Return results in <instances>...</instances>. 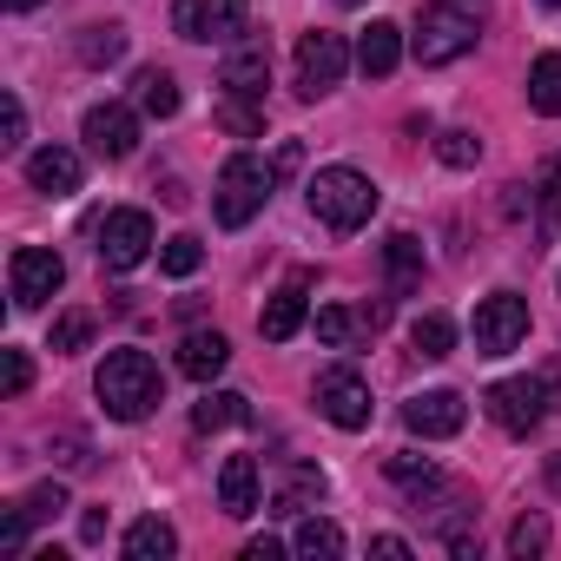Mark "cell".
Here are the masks:
<instances>
[{
  "mask_svg": "<svg viewBox=\"0 0 561 561\" xmlns=\"http://www.w3.org/2000/svg\"><path fill=\"white\" fill-rule=\"evenodd\" d=\"M469 337H476V357H508L522 337H528V298L515 291H489L469 318Z\"/></svg>",
  "mask_w": 561,
  "mask_h": 561,
  "instance_id": "5b68a950",
  "label": "cell"
},
{
  "mask_svg": "<svg viewBox=\"0 0 561 561\" xmlns=\"http://www.w3.org/2000/svg\"><path fill=\"white\" fill-rule=\"evenodd\" d=\"M305 285H311V271H298L285 291H271V305L257 311V337L264 344H291L305 331Z\"/></svg>",
  "mask_w": 561,
  "mask_h": 561,
  "instance_id": "9a60e30c",
  "label": "cell"
},
{
  "mask_svg": "<svg viewBox=\"0 0 561 561\" xmlns=\"http://www.w3.org/2000/svg\"><path fill=\"white\" fill-rule=\"evenodd\" d=\"M528 106L548 113V119H561V54H541L528 67Z\"/></svg>",
  "mask_w": 561,
  "mask_h": 561,
  "instance_id": "f1b7e54d",
  "label": "cell"
},
{
  "mask_svg": "<svg viewBox=\"0 0 561 561\" xmlns=\"http://www.w3.org/2000/svg\"><path fill=\"white\" fill-rule=\"evenodd\" d=\"M528 198H535V225H541V231L554 238V231H561V152H554V159H548V165L535 172Z\"/></svg>",
  "mask_w": 561,
  "mask_h": 561,
  "instance_id": "d4e9b609",
  "label": "cell"
},
{
  "mask_svg": "<svg viewBox=\"0 0 561 561\" xmlns=\"http://www.w3.org/2000/svg\"><path fill=\"white\" fill-rule=\"evenodd\" d=\"M27 383H34L27 351H0V390H8V397H27Z\"/></svg>",
  "mask_w": 561,
  "mask_h": 561,
  "instance_id": "8d00e7d4",
  "label": "cell"
},
{
  "mask_svg": "<svg viewBox=\"0 0 561 561\" xmlns=\"http://www.w3.org/2000/svg\"><path fill=\"white\" fill-rule=\"evenodd\" d=\"M370 554H383V561H410V541H403V535H377Z\"/></svg>",
  "mask_w": 561,
  "mask_h": 561,
  "instance_id": "60d3db41",
  "label": "cell"
},
{
  "mask_svg": "<svg viewBox=\"0 0 561 561\" xmlns=\"http://www.w3.org/2000/svg\"><path fill=\"white\" fill-rule=\"evenodd\" d=\"M311 397H318V416H324V423H337V430H370V383H364L351 364H331Z\"/></svg>",
  "mask_w": 561,
  "mask_h": 561,
  "instance_id": "9c48e42d",
  "label": "cell"
},
{
  "mask_svg": "<svg viewBox=\"0 0 561 561\" xmlns=\"http://www.w3.org/2000/svg\"><path fill=\"white\" fill-rule=\"evenodd\" d=\"M390 482H403V489H410L416 502L443 489V476H436V462H430V456H410V449H403V456H390Z\"/></svg>",
  "mask_w": 561,
  "mask_h": 561,
  "instance_id": "f546056e",
  "label": "cell"
},
{
  "mask_svg": "<svg viewBox=\"0 0 561 561\" xmlns=\"http://www.w3.org/2000/svg\"><path fill=\"white\" fill-rule=\"evenodd\" d=\"M541 8H561V0H541Z\"/></svg>",
  "mask_w": 561,
  "mask_h": 561,
  "instance_id": "7dc6e473",
  "label": "cell"
},
{
  "mask_svg": "<svg viewBox=\"0 0 561 561\" xmlns=\"http://www.w3.org/2000/svg\"><path fill=\"white\" fill-rule=\"evenodd\" d=\"M87 337H93V311H60L54 318V331H47V351H87Z\"/></svg>",
  "mask_w": 561,
  "mask_h": 561,
  "instance_id": "d6a6232c",
  "label": "cell"
},
{
  "mask_svg": "<svg viewBox=\"0 0 561 561\" xmlns=\"http://www.w3.org/2000/svg\"><path fill=\"white\" fill-rule=\"evenodd\" d=\"M93 397L113 423H146L165 403V377L146 351H106V364L93 370Z\"/></svg>",
  "mask_w": 561,
  "mask_h": 561,
  "instance_id": "6da1fadb",
  "label": "cell"
},
{
  "mask_svg": "<svg viewBox=\"0 0 561 561\" xmlns=\"http://www.w3.org/2000/svg\"><path fill=\"white\" fill-rule=\"evenodd\" d=\"M291 548H298L305 561H337V554H344V528H337V522H324V515H298Z\"/></svg>",
  "mask_w": 561,
  "mask_h": 561,
  "instance_id": "cb8c5ba5",
  "label": "cell"
},
{
  "mask_svg": "<svg viewBox=\"0 0 561 561\" xmlns=\"http://www.w3.org/2000/svg\"><path fill=\"white\" fill-rule=\"evenodd\" d=\"M548 476H554V489H561V456H554V462H548Z\"/></svg>",
  "mask_w": 561,
  "mask_h": 561,
  "instance_id": "f6af8a7d",
  "label": "cell"
},
{
  "mask_svg": "<svg viewBox=\"0 0 561 561\" xmlns=\"http://www.w3.org/2000/svg\"><path fill=\"white\" fill-rule=\"evenodd\" d=\"M397 60H403V27H397V21H370L364 41H357V67H364L370 80H390Z\"/></svg>",
  "mask_w": 561,
  "mask_h": 561,
  "instance_id": "d6986e66",
  "label": "cell"
},
{
  "mask_svg": "<svg viewBox=\"0 0 561 561\" xmlns=\"http://www.w3.org/2000/svg\"><path fill=\"white\" fill-rule=\"evenodd\" d=\"M344 73H351V47H344V34L311 27V34L298 41V93H305V100H324Z\"/></svg>",
  "mask_w": 561,
  "mask_h": 561,
  "instance_id": "ba28073f",
  "label": "cell"
},
{
  "mask_svg": "<svg viewBox=\"0 0 561 561\" xmlns=\"http://www.w3.org/2000/svg\"><path fill=\"white\" fill-rule=\"evenodd\" d=\"M172 554H179V535L165 515H139L126 528V561H172Z\"/></svg>",
  "mask_w": 561,
  "mask_h": 561,
  "instance_id": "7402d4cb",
  "label": "cell"
},
{
  "mask_svg": "<svg viewBox=\"0 0 561 561\" xmlns=\"http://www.w3.org/2000/svg\"><path fill=\"white\" fill-rule=\"evenodd\" d=\"M318 502H324V469H311V462H291L285 482H277V495H271L277 515H311Z\"/></svg>",
  "mask_w": 561,
  "mask_h": 561,
  "instance_id": "ffe728a7",
  "label": "cell"
},
{
  "mask_svg": "<svg viewBox=\"0 0 561 561\" xmlns=\"http://www.w3.org/2000/svg\"><path fill=\"white\" fill-rule=\"evenodd\" d=\"M27 528H34V522H27V508L14 502L8 515H0V554H21V548H27Z\"/></svg>",
  "mask_w": 561,
  "mask_h": 561,
  "instance_id": "f35d334b",
  "label": "cell"
},
{
  "mask_svg": "<svg viewBox=\"0 0 561 561\" xmlns=\"http://www.w3.org/2000/svg\"><path fill=\"white\" fill-rule=\"evenodd\" d=\"M8 8H14V14H27V8H41V0H8Z\"/></svg>",
  "mask_w": 561,
  "mask_h": 561,
  "instance_id": "ee69618b",
  "label": "cell"
},
{
  "mask_svg": "<svg viewBox=\"0 0 561 561\" xmlns=\"http://www.w3.org/2000/svg\"><path fill=\"white\" fill-rule=\"evenodd\" d=\"M218 119H225V126H231L238 139H257V133H264V113H257L251 100H238V93H231V100L218 106Z\"/></svg>",
  "mask_w": 561,
  "mask_h": 561,
  "instance_id": "e575fe53",
  "label": "cell"
},
{
  "mask_svg": "<svg viewBox=\"0 0 561 561\" xmlns=\"http://www.w3.org/2000/svg\"><path fill=\"white\" fill-rule=\"evenodd\" d=\"M244 0H179L172 8V27H179V41H198V47H211V41H238L244 34Z\"/></svg>",
  "mask_w": 561,
  "mask_h": 561,
  "instance_id": "8fae6325",
  "label": "cell"
},
{
  "mask_svg": "<svg viewBox=\"0 0 561 561\" xmlns=\"http://www.w3.org/2000/svg\"><path fill=\"white\" fill-rule=\"evenodd\" d=\"M337 8H364V0H337Z\"/></svg>",
  "mask_w": 561,
  "mask_h": 561,
  "instance_id": "bcb514c9",
  "label": "cell"
},
{
  "mask_svg": "<svg viewBox=\"0 0 561 561\" xmlns=\"http://www.w3.org/2000/svg\"><path fill=\"white\" fill-rule=\"evenodd\" d=\"M133 93H139V113H152V119H172V113H179V80H172L165 67H146V73L133 80Z\"/></svg>",
  "mask_w": 561,
  "mask_h": 561,
  "instance_id": "484cf974",
  "label": "cell"
},
{
  "mask_svg": "<svg viewBox=\"0 0 561 561\" xmlns=\"http://www.w3.org/2000/svg\"><path fill=\"white\" fill-rule=\"evenodd\" d=\"M80 133H87V146L100 152V159H133L139 152V113L133 106H87V119H80Z\"/></svg>",
  "mask_w": 561,
  "mask_h": 561,
  "instance_id": "7c38bea8",
  "label": "cell"
},
{
  "mask_svg": "<svg viewBox=\"0 0 561 561\" xmlns=\"http://www.w3.org/2000/svg\"><path fill=\"white\" fill-rule=\"evenodd\" d=\"M225 364H231V344H225L218 331H192V337L179 344V370H185L192 383H211Z\"/></svg>",
  "mask_w": 561,
  "mask_h": 561,
  "instance_id": "44dd1931",
  "label": "cell"
},
{
  "mask_svg": "<svg viewBox=\"0 0 561 561\" xmlns=\"http://www.w3.org/2000/svg\"><path fill=\"white\" fill-rule=\"evenodd\" d=\"M476 41H482V27H476L469 8H456V0H430V8L416 14V34H410L423 67H449V60L476 54Z\"/></svg>",
  "mask_w": 561,
  "mask_h": 561,
  "instance_id": "277c9868",
  "label": "cell"
},
{
  "mask_svg": "<svg viewBox=\"0 0 561 561\" xmlns=\"http://www.w3.org/2000/svg\"><path fill=\"white\" fill-rule=\"evenodd\" d=\"M383 318H390V305H364V311L324 305V311H318V344H331V351H357L364 337L383 331Z\"/></svg>",
  "mask_w": 561,
  "mask_h": 561,
  "instance_id": "5bb4252c",
  "label": "cell"
},
{
  "mask_svg": "<svg viewBox=\"0 0 561 561\" xmlns=\"http://www.w3.org/2000/svg\"><path fill=\"white\" fill-rule=\"evenodd\" d=\"M436 152H443V165L469 172V165L482 159V139H476V133H443V139H436Z\"/></svg>",
  "mask_w": 561,
  "mask_h": 561,
  "instance_id": "d590c367",
  "label": "cell"
},
{
  "mask_svg": "<svg viewBox=\"0 0 561 561\" xmlns=\"http://www.w3.org/2000/svg\"><path fill=\"white\" fill-rule=\"evenodd\" d=\"M548 548V515H522L515 528H508V554H522V561H535Z\"/></svg>",
  "mask_w": 561,
  "mask_h": 561,
  "instance_id": "836d02e7",
  "label": "cell"
},
{
  "mask_svg": "<svg viewBox=\"0 0 561 561\" xmlns=\"http://www.w3.org/2000/svg\"><path fill=\"white\" fill-rule=\"evenodd\" d=\"M93 251H100L106 271H133V264H146V257H152V218L133 211V205H126V211H106Z\"/></svg>",
  "mask_w": 561,
  "mask_h": 561,
  "instance_id": "30bf717a",
  "label": "cell"
},
{
  "mask_svg": "<svg viewBox=\"0 0 561 561\" xmlns=\"http://www.w3.org/2000/svg\"><path fill=\"white\" fill-rule=\"evenodd\" d=\"M60 285H67V264H60V251L21 244V251L8 257V291H14V305H21V311H41V305H47Z\"/></svg>",
  "mask_w": 561,
  "mask_h": 561,
  "instance_id": "52a82bcc",
  "label": "cell"
},
{
  "mask_svg": "<svg viewBox=\"0 0 561 561\" xmlns=\"http://www.w3.org/2000/svg\"><path fill=\"white\" fill-rule=\"evenodd\" d=\"M482 403H489V416H495L508 436H528V430H541V416L554 410V397H548V377H508V383H495Z\"/></svg>",
  "mask_w": 561,
  "mask_h": 561,
  "instance_id": "8992f818",
  "label": "cell"
},
{
  "mask_svg": "<svg viewBox=\"0 0 561 561\" xmlns=\"http://www.w3.org/2000/svg\"><path fill=\"white\" fill-rule=\"evenodd\" d=\"M205 264V244L192 238V231H179V238H165V251H159V271L165 277H192Z\"/></svg>",
  "mask_w": 561,
  "mask_h": 561,
  "instance_id": "1f68e13d",
  "label": "cell"
},
{
  "mask_svg": "<svg viewBox=\"0 0 561 561\" xmlns=\"http://www.w3.org/2000/svg\"><path fill=\"white\" fill-rule=\"evenodd\" d=\"M119 54H126V27H87L80 34V60L87 67H113Z\"/></svg>",
  "mask_w": 561,
  "mask_h": 561,
  "instance_id": "4dcf8cb0",
  "label": "cell"
},
{
  "mask_svg": "<svg viewBox=\"0 0 561 561\" xmlns=\"http://www.w3.org/2000/svg\"><path fill=\"white\" fill-rule=\"evenodd\" d=\"M21 139H27V106L8 93V126H0V146H8V152H21Z\"/></svg>",
  "mask_w": 561,
  "mask_h": 561,
  "instance_id": "ab89813d",
  "label": "cell"
},
{
  "mask_svg": "<svg viewBox=\"0 0 561 561\" xmlns=\"http://www.w3.org/2000/svg\"><path fill=\"white\" fill-rule=\"evenodd\" d=\"M271 185H277V165H264L257 152L225 159V172H218V185H211V211H218V225H225V231H244V225L264 211Z\"/></svg>",
  "mask_w": 561,
  "mask_h": 561,
  "instance_id": "3957f363",
  "label": "cell"
},
{
  "mask_svg": "<svg viewBox=\"0 0 561 561\" xmlns=\"http://www.w3.org/2000/svg\"><path fill=\"white\" fill-rule=\"evenodd\" d=\"M218 508L225 515H257V456H225L218 469Z\"/></svg>",
  "mask_w": 561,
  "mask_h": 561,
  "instance_id": "ac0fdd59",
  "label": "cell"
},
{
  "mask_svg": "<svg viewBox=\"0 0 561 561\" xmlns=\"http://www.w3.org/2000/svg\"><path fill=\"white\" fill-rule=\"evenodd\" d=\"M80 179H87V165H80V152H67V146H41V152L27 159V185L47 192V198H73Z\"/></svg>",
  "mask_w": 561,
  "mask_h": 561,
  "instance_id": "2e32d148",
  "label": "cell"
},
{
  "mask_svg": "<svg viewBox=\"0 0 561 561\" xmlns=\"http://www.w3.org/2000/svg\"><path fill=\"white\" fill-rule=\"evenodd\" d=\"M462 423H469V403H462L456 390H423V397L403 403V430H410V436L443 443V436H456Z\"/></svg>",
  "mask_w": 561,
  "mask_h": 561,
  "instance_id": "4fadbf2b",
  "label": "cell"
},
{
  "mask_svg": "<svg viewBox=\"0 0 561 561\" xmlns=\"http://www.w3.org/2000/svg\"><path fill=\"white\" fill-rule=\"evenodd\" d=\"M305 198H311V218H324L331 231H364L370 218H377V185H370V172H357V165H324L311 185H305Z\"/></svg>",
  "mask_w": 561,
  "mask_h": 561,
  "instance_id": "7a4b0ae2",
  "label": "cell"
},
{
  "mask_svg": "<svg viewBox=\"0 0 561 561\" xmlns=\"http://www.w3.org/2000/svg\"><path fill=\"white\" fill-rule=\"evenodd\" d=\"M100 535H106V508H87L80 515V541H100Z\"/></svg>",
  "mask_w": 561,
  "mask_h": 561,
  "instance_id": "7bdbcfd3",
  "label": "cell"
},
{
  "mask_svg": "<svg viewBox=\"0 0 561 561\" xmlns=\"http://www.w3.org/2000/svg\"><path fill=\"white\" fill-rule=\"evenodd\" d=\"M21 508H27V522H47V515H60V508H67V489H60V482H41V489H27V495H21Z\"/></svg>",
  "mask_w": 561,
  "mask_h": 561,
  "instance_id": "74e56055",
  "label": "cell"
},
{
  "mask_svg": "<svg viewBox=\"0 0 561 561\" xmlns=\"http://www.w3.org/2000/svg\"><path fill=\"white\" fill-rule=\"evenodd\" d=\"M277 554H285V548H277L271 535H257V541H244V561H277Z\"/></svg>",
  "mask_w": 561,
  "mask_h": 561,
  "instance_id": "b9f144b4",
  "label": "cell"
},
{
  "mask_svg": "<svg viewBox=\"0 0 561 561\" xmlns=\"http://www.w3.org/2000/svg\"><path fill=\"white\" fill-rule=\"evenodd\" d=\"M218 87L238 93V100H264V87H271V47H264V41L238 47V54L218 67Z\"/></svg>",
  "mask_w": 561,
  "mask_h": 561,
  "instance_id": "e0dca14e",
  "label": "cell"
},
{
  "mask_svg": "<svg viewBox=\"0 0 561 561\" xmlns=\"http://www.w3.org/2000/svg\"><path fill=\"white\" fill-rule=\"evenodd\" d=\"M410 351H416V357H430V364H443V357L456 351V324H449L443 311H423V318L410 324Z\"/></svg>",
  "mask_w": 561,
  "mask_h": 561,
  "instance_id": "4316f807",
  "label": "cell"
},
{
  "mask_svg": "<svg viewBox=\"0 0 561 561\" xmlns=\"http://www.w3.org/2000/svg\"><path fill=\"white\" fill-rule=\"evenodd\" d=\"M383 264H390V291H416L423 285V244L410 231H390L383 238Z\"/></svg>",
  "mask_w": 561,
  "mask_h": 561,
  "instance_id": "603a6c76",
  "label": "cell"
},
{
  "mask_svg": "<svg viewBox=\"0 0 561 561\" xmlns=\"http://www.w3.org/2000/svg\"><path fill=\"white\" fill-rule=\"evenodd\" d=\"M231 423H251V403L238 390H205V403L192 410V430H231Z\"/></svg>",
  "mask_w": 561,
  "mask_h": 561,
  "instance_id": "83f0119b",
  "label": "cell"
}]
</instances>
